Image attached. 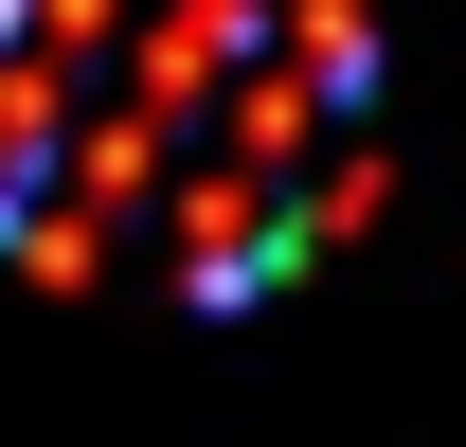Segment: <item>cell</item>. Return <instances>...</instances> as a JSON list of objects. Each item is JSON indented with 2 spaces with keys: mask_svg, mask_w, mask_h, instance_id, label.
I'll return each instance as SVG.
<instances>
[{
  "mask_svg": "<svg viewBox=\"0 0 466 447\" xmlns=\"http://www.w3.org/2000/svg\"><path fill=\"white\" fill-rule=\"evenodd\" d=\"M377 215V0H0V251L269 304Z\"/></svg>",
  "mask_w": 466,
  "mask_h": 447,
  "instance_id": "6da1fadb",
  "label": "cell"
}]
</instances>
